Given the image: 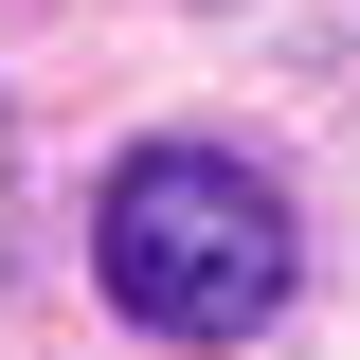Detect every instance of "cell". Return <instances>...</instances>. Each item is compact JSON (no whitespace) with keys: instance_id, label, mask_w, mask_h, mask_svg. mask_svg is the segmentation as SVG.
<instances>
[{"instance_id":"obj_1","label":"cell","mask_w":360,"mask_h":360,"mask_svg":"<svg viewBox=\"0 0 360 360\" xmlns=\"http://www.w3.org/2000/svg\"><path fill=\"white\" fill-rule=\"evenodd\" d=\"M90 270H108V307L162 324V342H252V324L288 307V198H270V162H234V144H144V162H108V198H90Z\"/></svg>"}]
</instances>
